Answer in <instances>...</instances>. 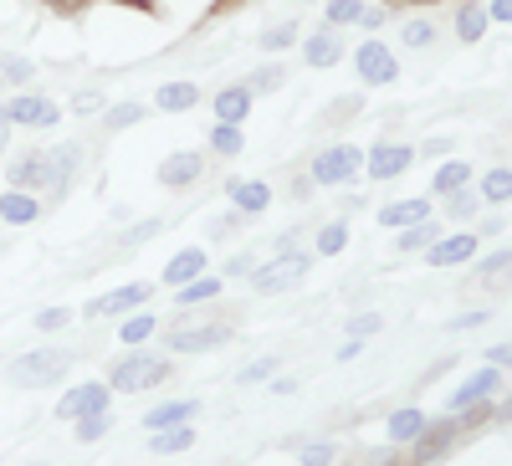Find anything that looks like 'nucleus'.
Returning a JSON list of instances; mask_svg holds the SVG:
<instances>
[{
	"label": "nucleus",
	"instance_id": "nucleus-1",
	"mask_svg": "<svg viewBox=\"0 0 512 466\" xmlns=\"http://www.w3.org/2000/svg\"><path fill=\"white\" fill-rule=\"evenodd\" d=\"M77 169V149H52V154H21L11 164V185L16 190H36V185H67V175Z\"/></svg>",
	"mask_w": 512,
	"mask_h": 466
},
{
	"label": "nucleus",
	"instance_id": "nucleus-2",
	"mask_svg": "<svg viewBox=\"0 0 512 466\" xmlns=\"http://www.w3.org/2000/svg\"><path fill=\"white\" fill-rule=\"evenodd\" d=\"M11 374H16V385H52V379L67 374V354L62 349H31L11 364Z\"/></svg>",
	"mask_w": 512,
	"mask_h": 466
},
{
	"label": "nucleus",
	"instance_id": "nucleus-3",
	"mask_svg": "<svg viewBox=\"0 0 512 466\" xmlns=\"http://www.w3.org/2000/svg\"><path fill=\"white\" fill-rule=\"evenodd\" d=\"M164 374H169V364H164V359H154V354H134V359H123V364L113 369V390H123V395H134V390H154Z\"/></svg>",
	"mask_w": 512,
	"mask_h": 466
},
{
	"label": "nucleus",
	"instance_id": "nucleus-4",
	"mask_svg": "<svg viewBox=\"0 0 512 466\" xmlns=\"http://www.w3.org/2000/svg\"><path fill=\"white\" fill-rule=\"evenodd\" d=\"M303 277H308V251H282L277 262H267V267H251V282L262 287V292H282V287L303 282Z\"/></svg>",
	"mask_w": 512,
	"mask_h": 466
},
{
	"label": "nucleus",
	"instance_id": "nucleus-5",
	"mask_svg": "<svg viewBox=\"0 0 512 466\" xmlns=\"http://www.w3.org/2000/svg\"><path fill=\"white\" fill-rule=\"evenodd\" d=\"M359 164H364V154H359L354 144H333V149H323V154L313 159V180H318V185H344V180L359 175Z\"/></svg>",
	"mask_w": 512,
	"mask_h": 466
},
{
	"label": "nucleus",
	"instance_id": "nucleus-6",
	"mask_svg": "<svg viewBox=\"0 0 512 466\" xmlns=\"http://www.w3.org/2000/svg\"><path fill=\"white\" fill-rule=\"evenodd\" d=\"M149 282H128V287H118V292H103V298H93L88 308V318H113V313H128V308H139V303H149Z\"/></svg>",
	"mask_w": 512,
	"mask_h": 466
},
{
	"label": "nucleus",
	"instance_id": "nucleus-7",
	"mask_svg": "<svg viewBox=\"0 0 512 466\" xmlns=\"http://www.w3.org/2000/svg\"><path fill=\"white\" fill-rule=\"evenodd\" d=\"M354 67H359L364 82H395L400 77V62L390 57V47H379V41H364L354 52Z\"/></svg>",
	"mask_w": 512,
	"mask_h": 466
},
{
	"label": "nucleus",
	"instance_id": "nucleus-8",
	"mask_svg": "<svg viewBox=\"0 0 512 466\" xmlns=\"http://www.w3.org/2000/svg\"><path fill=\"white\" fill-rule=\"evenodd\" d=\"M216 344H226V328L221 323H190V328H180L175 338H169V349H175V354H205V349H216Z\"/></svg>",
	"mask_w": 512,
	"mask_h": 466
},
{
	"label": "nucleus",
	"instance_id": "nucleus-9",
	"mask_svg": "<svg viewBox=\"0 0 512 466\" xmlns=\"http://www.w3.org/2000/svg\"><path fill=\"white\" fill-rule=\"evenodd\" d=\"M93 410H108V385H77L62 395L57 415L62 420H77V415H93Z\"/></svg>",
	"mask_w": 512,
	"mask_h": 466
},
{
	"label": "nucleus",
	"instance_id": "nucleus-10",
	"mask_svg": "<svg viewBox=\"0 0 512 466\" xmlns=\"http://www.w3.org/2000/svg\"><path fill=\"white\" fill-rule=\"evenodd\" d=\"M456 431H461V420H436V426L425 420V431L415 436V461H436L456 441Z\"/></svg>",
	"mask_w": 512,
	"mask_h": 466
},
{
	"label": "nucleus",
	"instance_id": "nucleus-11",
	"mask_svg": "<svg viewBox=\"0 0 512 466\" xmlns=\"http://www.w3.org/2000/svg\"><path fill=\"white\" fill-rule=\"evenodd\" d=\"M0 118H6V123H36V129H47V123H57L62 113H57V103H47V98H11Z\"/></svg>",
	"mask_w": 512,
	"mask_h": 466
},
{
	"label": "nucleus",
	"instance_id": "nucleus-12",
	"mask_svg": "<svg viewBox=\"0 0 512 466\" xmlns=\"http://www.w3.org/2000/svg\"><path fill=\"white\" fill-rule=\"evenodd\" d=\"M410 159H415V154L400 149V144H374V149H369V180H395V175H405Z\"/></svg>",
	"mask_w": 512,
	"mask_h": 466
},
{
	"label": "nucleus",
	"instance_id": "nucleus-13",
	"mask_svg": "<svg viewBox=\"0 0 512 466\" xmlns=\"http://www.w3.org/2000/svg\"><path fill=\"white\" fill-rule=\"evenodd\" d=\"M497 385H502V374H497V364H492V369H477V374H472V379H466V385H461V390L451 395V410H466V405H477V400H487V395H492Z\"/></svg>",
	"mask_w": 512,
	"mask_h": 466
},
{
	"label": "nucleus",
	"instance_id": "nucleus-14",
	"mask_svg": "<svg viewBox=\"0 0 512 466\" xmlns=\"http://www.w3.org/2000/svg\"><path fill=\"white\" fill-rule=\"evenodd\" d=\"M195 180H200V154H169L159 164V185H169V190L195 185Z\"/></svg>",
	"mask_w": 512,
	"mask_h": 466
},
{
	"label": "nucleus",
	"instance_id": "nucleus-15",
	"mask_svg": "<svg viewBox=\"0 0 512 466\" xmlns=\"http://www.w3.org/2000/svg\"><path fill=\"white\" fill-rule=\"evenodd\" d=\"M477 257V236H446L431 241V267H456V262H472Z\"/></svg>",
	"mask_w": 512,
	"mask_h": 466
},
{
	"label": "nucleus",
	"instance_id": "nucleus-16",
	"mask_svg": "<svg viewBox=\"0 0 512 466\" xmlns=\"http://www.w3.org/2000/svg\"><path fill=\"white\" fill-rule=\"evenodd\" d=\"M200 272H205V251H200V246H185L180 257H175V262L164 267V282H175V287H185V282H195Z\"/></svg>",
	"mask_w": 512,
	"mask_h": 466
},
{
	"label": "nucleus",
	"instance_id": "nucleus-17",
	"mask_svg": "<svg viewBox=\"0 0 512 466\" xmlns=\"http://www.w3.org/2000/svg\"><path fill=\"white\" fill-rule=\"evenodd\" d=\"M384 226H415V221H431V200H395V205H384Z\"/></svg>",
	"mask_w": 512,
	"mask_h": 466
},
{
	"label": "nucleus",
	"instance_id": "nucleus-18",
	"mask_svg": "<svg viewBox=\"0 0 512 466\" xmlns=\"http://www.w3.org/2000/svg\"><path fill=\"white\" fill-rule=\"evenodd\" d=\"M185 420H195V400H169V405L149 410L144 426H149V431H164V426H185Z\"/></svg>",
	"mask_w": 512,
	"mask_h": 466
},
{
	"label": "nucleus",
	"instance_id": "nucleus-19",
	"mask_svg": "<svg viewBox=\"0 0 512 466\" xmlns=\"http://www.w3.org/2000/svg\"><path fill=\"white\" fill-rule=\"evenodd\" d=\"M195 98H200V93H195V82H164V88L154 93V103H159L164 113H190Z\"/></svg>",
	"mask_w": 512,
	"mask_h": 466
},
{
	"label": "nucleus",
	"instance_id": "nucleus-20",
	"mask_svg": "<svg viewBox=\"0 0 512 466\" xmlns=\"http://www.w3.org/2000/svg\"><path fill=\"white\" fill-rule=\"evenodd\" d=\"M0 221H11V226H26V221H36V200H31L26 190L0 195Z\"/></svg>",
	"mask_w": 512,
	"mask_h": 466
},
{
	"label": "nucleus",
	"instance_id": "nucleus-21",
	"mask_svg": "<svg viewBox=\"0 0 512 466\" xmlns=\"http://www.w3.org/2000/svg\"><path fill=\"white\" fill-rule=\"evenodd\" d=\"M251 113V88H226L221 98H216V118L221 123H241Z\"/></svg>",
	"mask_w": 512,
	"mask_h": 466
},
{
	"label": "nucleus",
	"instance_id": "nucleus-22",
	"mask_svg": "<svg viewBox=\"0 0 512 466\" xmlns=\"http://www.w3.org/2000/svg\"><path fill=\"white\" fill-rule=\"evenodd\" d=\"M466 180H472V164L451 159V164H441L436 175H431V190H436V195H451V190H461Z\"/></svg>",
	"mask_w": 512,
	"mask_h": 466
},
{
	"label": "nucleus",
	"instance_id": "nucleus-23",
	"mask_svg": "<svg viewBox=\"0 0 512 466\" xmlns=\"http://www.w3.org/2000/svg\"><path fill=\"white\" fill-rule=\"evenodd\" d=\"M190 446H195V431H190V426H164V431H154V441H149V451H159V456L190 451Z\"/></svg>",
	"mask_w": 512,
	"mask_h": 466
},
{
	"label": "nucleus",
	"instance_id": "nucleus-24",
	"mask_svg": "<svg viewBox=\"0 0 512 466\" xmlns=\"http://www.w3.org/2000/svg\"><path fill=\"white\" fill-rule=\"evenodd\" d=\"M338 57H344V52H338V36L333 31H313L308 36V62L313 67H333Z\"/></svg>",
	"mask_w": 512,
	"mask_h": 466
},
{
	"label": "nucleus",
	"instance_id": "nucleus-25",
	"mask_svg": "<svg viewBox=\"0 0 512 466\" xmlns=\"http://www.w3.org/2000/svg\"><path fill=\"white\" fill-rule=\"evenodd\" d=\"M231 200H236V210H267L272 190L256 185V180H241V185H231Z\"/></svg>",
	"mask_w": 512,
	"mask_h": 466
},
{
	"label": "nucleus",
	"instance_id": "nucleus-26",
	"mask_svg": "<svg viewBox=\"0 0 512 466\" xmlns=\"http://www.w3.org/2000/svg\"><path fill=\"white\" fill-rule=\"evenodd\" d=\"M425 431V415L420 410H395L390 415V441H415Z\"/></svg>",
	"mask_w": 512,
	"mask_h": 466
},
{
	"label": "nucleus",
	"instance_id": "nucleus-27",
	"mask_svg": "<svg viewBox=\"0 0 512 466\" xmlns=\"http://www.w3.org/2000/svg\"><path fill=\"white\" fill-rule=\"evenodd\" d=\"M482 31H487V11L466 6V11L456 16V36H461V41H482Z\"/></svg>",
	"mask_w": 512,
	"mask_h": 466
},
{
	"label": "nucleus",
	"instance_id": "nucleus-28",
	"mask_svg": "<svg viewBox=\"0 0 512 466\" xmlns=\"http://www.w3.org/2000/svg\"><path fill=\"white\" fill-rule=\"evenodd\" d=\"M431 241H436V221H415V226H405L400 251H420V246H431Z\"/></svg>",
	"mask_w": 512,
	"mask_h": 466
},
{
	"label": "nucleus",
	"instance_id": "nucleus-29",
	"mask_svg": "<svg viewBox=\"0 0 512 466\" xmlns=\"http://www.w3.org/2000/svg\"><path fill=\"white\" fill-rule=\"evenodd\" d=\"M210 149H216V154H241V129H236V123H216Z\"/></svg>",
	"mask_w": 512,
	"mask_h": 466
},
{
	"label": "nucleus",
	"instance_id": "nucleus-30",
	"mask_svg": "<svg viewBox=\"0 0 512 466\" xmlns=\"http://www.w3.org/2000/svg\"><path fill=\"white\" fill-rule=\"evenodd\" d=\"M512 195V169H492L482 180V200H507Z\"/></svg>",
	"mask_w": 512,
	"mask_h": 466
},
{
	"label": "nucleus",
	"instance_id": "nucleus-31",
	"mask_svg": "<svg viewBox=\"0 0 512 466\" xmlns=\"http://www.w3.org/2000/svg\"><path fill=\"white\" fill-rule=\"evenodd\" d=\"M108 431V410H93V415H77V441H98Z\"/></svg>",
	"mask_w": 512,
	"mask_h": 466
},
{
	"label": "nucleus",
	"instance_id": "nucleus-32",
	"mask_svg": "<svg viewBox=\"0 0 512 466\" xmlns=\"http://www.w3.org/2000/svg\"><path fill=\"white\" fill-rule=\"evenodd\" d=\"M216 292H221V282H216V277H195V282L180 292V303H205V298H216Z\"/></svg>",
	"mask_w": 512,
	"mask_h": 466
},
{
	"label": "nucleus",
	"instance_id": "nucleus-33",
	"mask_svg": "<svg viewBox=\"0 0 512 466\" xmlns=\"http://www.w3.org/2000/svg\"><path fill=\"white\" fill-rule=\"evenodd\" d=\"M359 16H364L359 0H328V21H333V26H349V21H359Z\"/></svg>",
	"mask_w": 512,
	"mask_h": 466
},
{
	"label": "nucleus",
	"instance_id": "nucleus-34",
	"mask_svg": "<svg viewBox=\"0 0 512 466\" xmlns=\"http://www.w3.org/2000/svg\"><path fill=\"white\" fill-rule=\"evenodd\" d=\"M149 333H154V313H139V318L123 323V344H144Z\"/></svg>",
	"mask_w": 512,
	"mask_h": 466
},
{
	"label": "nucleus",
	"instance_id": "nucleus-35",
	"mask_svg": "<svg viewBox=\"0 0 512 466\" xmlns=\"http://www.w3.org/2000/svg\"><path fill=\"white\" fill-rule=\"evenodd\" d=\"M344 241H349L344 226H323V231H318V251H323V257H338V251H344Z\"/></svg>",
	"mask_w": 512,
	"mask_h": 466
},
{
	"label": "nucleus",
	"instance_id": "nucleus-36",
	"mask_svg": "<svg viewBox=\"0 0 512 466\" xmlns=\"http://www.w3.org/2000/svg\"><path fill=\"white\" fill-rule=\"evenodd\" d=\"M272 374H277V359L267 354V359H251V364H246L236 379H241V385H256V379H272Z\"/></svg>",
	"mask_w": 512,
	"mask_h": 466
},
{
	"label": "nucleus",
	"instance_id": "nucleus-37",
	"mask_svg": "<svg viewBox=\"0 0 512 466\" xmlns=\"http://www.w3.org/2000/svg\"><path fill=\"white\" fill-rule=\"evenodd\" d=\"M431 41H436V26L431 21H410L405 26V47H431Z\"/></svg>",
	"mask_w": 512,
	"mask_h": 466
},
{
	"label": "nucleus",
	"instance_id": "nucleus-38",
	"mask_svg": "<svg viewBox=\"0 0 512 466\" xmlns=\"http://www.w3.org/2000/svg\"><path fill=\"white\" fill-rule=\"evenodd\" d=\"M502 272H512V251H497V257H487V262L477 267L482 282H492V277H502Z\"/></svg>",
	"mask_w": 512,
	"mask_h": 466
},
{
	"label": "nucleus",
	"instance_id": "nucleus-39",
	"mask_svg": "<svg viewBox=\"0 0 512 466\" xmlns=\"http://www.w3.org/2000/svg\"><path fill=\"white\" fill-rule=\"evenodd\" d=\"M472 210H477V195L472 190H466V185L451 190V216H472Z\"/></svg>",
	"mask_w": 512,
	"mask_h": 466
},
{
	"label": "nucleus",
	"instance_id": "nucleus-40",
	"mask_svg": "<svg viewBox=\"0 0 512 466\" xmlns=\"http://www.w3.org/2000/svg\"><path fill=\"white\" fill-rule=\"evenodd\" d=\"M67 318H72L67 308H47V313H36V328H41V333H52V328H67Z\"/></svg>",
	"mask_w": 512,
	"mask_h": 466
},
{
	"label": "nucleus",
	"instance_id": "nucleus-41",
	"mask_svg": "<svg viewBox=\"0 0 512 466\" xmlns=\"http://www.w3.org/2000/svg\"><path fill=\"white\" fill-rule=\"evenodd\" d=\"M251 88H262V93H272V88H282V67H262L251 77Z\"/></svg>",
	"mask_w": 512,
	"mask_h": 466
},
{
	"label": "nucleus",
	"instance_id": "nucleus-42",
	"mask_svg": "<svg viewBox=\"0 0 512 466\" xmlns=\"http://www.w3.org/2000/svg\"><path fill=\"white\" fill-rule=\"evenodd\" d=\"M139 113H144L139 103H123V108H113V113H108V129H123V123H134Z\"/></svg>",
	"mask_w": 512,
	"mask_h": 466
},
{
	"label": "nucleus",
	"instance_id": "nucleus-43",
	"mask_svg": "<svg viewBox=\"0 0 512 466\" xmlns=\"http://www.w3.org/2000/svg\"><path fill=\"white\" fill-rule=\"evenodd\" d=\"M328 461H333V446H323V441L303 451V466H328Z\"/></svg>",
	"mask_w": 512,
	"mask_h": 466
},
{
	"label": "nucleus",
	"instance_id": "nucleus-44",
	"mask_svg": "<svg viewBox=\"0 0 512 466\" xmlns=\"http://www.w3.org/2000/svg\"><path fill=\"white\" fill-rule=\"evenodd\" d=\"M292 36H297V26H272V31H267V47L277 52V47H287Z\"/></svg>",
	"mask_w": 512,
	"mask_h": 466
},
{
	"label": "nucleus",
	"instance_id": "nucleus-45",
	"mask_svg": "<svg viewBox=\"0 0 512 466\" xmlns=\"http://www.w3.org/2000/svg\"><path fill=\"white\" fill-rule=\"evenodd\" d=\"M47 6H52V11H62V16H77L82 6H88V0H47Z\"/></svg>",
	"mask_w": 512,
	"mask_h": 466
},
{
	"label": "nucleus",
	"instance_id": "nucleus-46",
	"mask_svg": "<svg viewBox=\"0 0 512 466\" xmlns=\"http://www.w3.org/2000/svg\"><path fill=\"white\" fill-rule=\"evenodd\" d=\"M477 323H487V313H461V318H451L456 333H461V328H477Z\"/></svg>",
	"mask_w": 512,
	"mask_h": 466
},
{
	"label": "nucleus",
	"instance_id": "nucleus-47",
	"mask_svg": "<svg viewBox=\"0 0 512 466\" xmlns=\"http://www.w3.org/2000/svg\"><path fill=\"white\" fill-rule=\"evenodd\" d=\"M379 328V318L374 313H364V318H354V338H364V333H374Z\"/></svg>",
	"mask_w": 512,
	"mask_h": 466
},
{
	"label": "nucleus",
	"instance_id": "nucleus-48",
	"mask_svg": "<svg viewBox=\"0 0 512 466\" xmlns=\"http://www.w3.org/2000/svg\"><path fill=\"white\" fill-rule=\"evenodd\" d=\"M487 16H497V21H512V0H492V11Z\"/></svg>",
	"mask_w": 512,
	"mask_h": 466
},
{
	"label": "nucleus",
	"instance_id": "nucleus-49",
	"mask_svg": "<svg viewBox=\"0 0 512 466\" xmlns=\"http://www.w3.org/2000/svg\"><path fill=\"white\" fill-rule=\"evenodd\" d=\"M6 77H31V62H16V57H11V62H6Z\"/></svg>",
	"mask_w": 512,
	"mask_h": 466
},
{
	"label": "nucleus",
	"instance_id": "nucleus-50",
	"mask_svg": "<svg viewBox=\"0 0 512 466\" xmlns=\"http://www.w3.org/2000/svg\"><path fill=\"white\" fill-rule=\"evenodd\" d=\"M226 272H231V277H251V257H236Z\"/></svg>",
	"mask_w": 512,
	"mask_h": 466
},
{
	"label": "nucleus",
	"instance_id": "nucleus-51",
	"mask_svg": "<svg viewBox=\"0 0 512 466\" xmlns=\"http://www.w3.org/2000/svg\"><path fill=\"white\" fill-rule=\"evenodd\" d=\"M487 359H492V364H512V344H497Z\"/></svg>",
	"mask_w": 512,
	"mask_h": 466
},
{
	"label": "nucleus",
	"instance_id": "nucleus-52",
	"mask_svg": "<svg viewBox=\"0 0 512 466\" xmlns=\"http://www.w3.org/2000/svg\"><path fill=\"white\" fill-rule=\"evenodd\" d=\"M359 349H364V344H359V338L349 333V344H344V349H338V359H359Z\"/></svg>",
	"mask_w": 512,
	"mask_h": 466
},
{
	"label": "nucleus",
	"instance_id": "nucleus-53",
	"mask_svg": "<svg viewBox=\"0 0 512 466\" xmlns=\"http://www.w3.org/2000/svg\"><path fill=\"white\" fill-rule=\"evenodd\" d=\"M390 6H436V0H390Z\"/></svg>",
	"mask_w": 512,
	"mask_h": 466
},
{
	"label": "nucleus",
	"instance_id": "nucleus-54",
	"mask_svg": "<svg viewBox=\"0 0 512 466\" xmlns=\"http://www.w3.org/2000/svg\"><path fill=\"white\" fill-rule=\"evenodd\" d=\"M0 149H6V118H0Z\"/></svg>",
	"mask_w": 512,
	"mask_h": 466
},
{
	"label": "nucleus",
	"instance_id": "nucleus-55",
	"mask_svg": "<svg viewBox=\"0 0 512 466\" xmlns=\"http://www.w3.org/2000/svg\"><path fill=\"white\" fill-rule=\"evenodd\" d=\"M502 415H507V420H512V400H507V405H502Z\"/></svg>",
	"mask_w": 512,
	"mask_h": 466
}]
</instances>
